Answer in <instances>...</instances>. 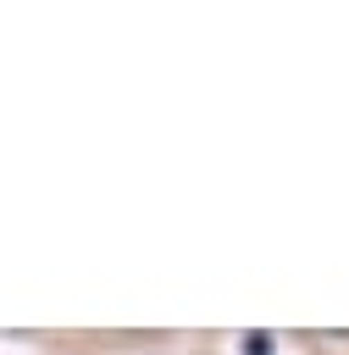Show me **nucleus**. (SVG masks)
Listing matches in <instances>:
<instances>
[{
	"label": "nucleus",
	"mask_w": 349,
	"mask_h": 355,
	"mask_svg": "<svg viewBox=\"0 0 349 355\" xmlns=\"http://www.w3.org/2000/svg\"><path fill=\"white\" fill-rule=\"evenodd\" d=\"M127 355H172V349H127Z\"/></svg>",
	"instance_id": "f257e3e1"
}]
</instances>
